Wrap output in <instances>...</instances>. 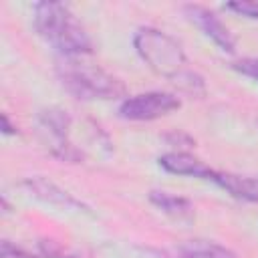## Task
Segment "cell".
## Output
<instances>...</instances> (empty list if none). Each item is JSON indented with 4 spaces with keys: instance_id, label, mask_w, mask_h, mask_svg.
<instances>
[{
    "instance_id": "9a60e30c",
    "label": "cell",
    "mask_w": 258,
    "mask_h": 258,
    "mask_svg": "<svg viewBox=\"0 0 258 258\" xmlns=\"http://www.w3.org/2000/svg\"><path fill=\"white\" fill-rule=\"evenodd\" d=\"M14 129H16V127H12V125H10L8 117H6V115H2V131H4L6 135H8V133H16Z\"/></svg>"
},
{
    "instance_id": "30bf717a",
    "label": "cell",
    "mask_w": 258,
    "mask_h": 258,
    "mask_svg": "<svg viewBox=\"0 0 258 258\" xmlns=\"http://www.w3.org/2000/svg\"><path fill=\"white\" fill-rule=\"evenodd\" d=\"M175 258H236L232 250L208 240H191L177 248Z\"/></svg>"
},
{
    "instance_id": "ba28073f",
    "label": "cell",
    "mask_w": 258,
    "mask_h": 258,
    "mask_svg": "<svg viewBox=\"0 0 258 258\" xmlns=\"http://www.w3.org/2000/svg\"><path fill=\"white\" fill-rule=\"evenodd\" d=\"M24 187L38 200L52 204V206H60L64 210H87L79 200H75L71 194L62 191L60 187H56L54 183L42 179V177H30L24 181Z\"/></svg>"
},
{
    "instance_id": "8992f818",
    "label": "cell",
    "mask_w": 258,
    "mask_h": 258,
    "mask_svg": "<svg viewBox=\"0 0 258 258\" xmlns=\"http://www.w3.org/2000/svg\"><path fill=\"white\" fill-rule=\"evenodd\" d=\"M185 12H187V16L222 48V50H226V52H234V46H236V40H234V36H232V32H230V28L214 14V12H210L208 8H204V6H185Z\"/></svg>"
},
{
    "instance_id": "9c48e42d",
    "label": "cell",
    "mask_w": 258,
    "mask_h": 258,
    "mask_svg": "<svg viewBox=\"0 0 258 258\" xmlns=\"http://www.w3.org/2000/svg\"><path fill=\"white\" fill-rule=\"evenodd\" d=\"M214 183L224 187L228 194H232L238 200L246 202H258V179L256 177H246V175H234V173H224L216 171L212 177Z\"/></svg>"
},
{
    "instance_id": "8fae6325",
    "label": "cell",
    "mask_w": 258,
    "mask_h": 258,
    "mask_svg": "<svg viewBox=\"0 0 258 258\" xmlns=\"http://www.w3.org/2000/svg\"><path fill=\"white\" fill-rule=\"evenodd\" d=\"M149 200L159 208L163 210L165 214L173 216V218H189L191 216V204L179 196H173L169 191H159V189H153L149 194Z\"/></svg>"
},
{
    "instance_id": "3957f363",
    "label": "cell",
    "mask_w": 258,
    "mask_h": 258,
    "mask_svg": "<svg viewBox=\"0 0 258 258\" xmlns=\"http://www.w3.org/2000/svg\"><path fill=\"white\" fill-rule=\"evenodd\" d=\"M58 79L62 87L77 99H117L125 93L123 83L97 64L83 60V56L67 58L58 64Z\"/></svg>"
},
{
    "instance_id": "52a82bcc",
    "label": "cell",
    "mask_w": 258,
    "mask_h": 258,
    "mask_svg": "<svg viewBox=\"0 0 258 258\" xmlns=\"http://www.w3.org/2000/svg\"><path fill=\"white\" fill-rule=\"evenodd\" d=\"M159 165L171 173L177 175H194V177H202V179H210L214 177V169L208 167L204 161H200L198 157L185 153V151H171V153H163L159 157Z\"/></svg>"
},
{
    "instance_id": "5bb4252c",
    "label": "cell",
    "mask_w": 258,
    "mask_h": 258,
    "mask_svg": "<svg viewBox=\"0 0 258 258\" xmlns=\"http://www.w3.org/2000/svg\"><path fill=\"white\" fill-rule=\"evenodd\" d=\"M0 258H34L30 254H26L24 250L12 246L10 242H2V250H0Z\"/></svg>"
},
{
    "instance_id": "5b68a950",
    "label": "cell",
    "mask_w": 258,
    "mask_h": 258,
    "mask_svg": "<svg viewBox=\"0 0 258 258\" xmlns=\"http://www.w3.org/2000/svg\"><path fill=\"white\" fill-rule=\"evenodd\" d=\"M179 109V99L169 93H143L129 97L121 103L119 113L123 119L129 121H151L157 117H163L171 111Z\"/></svg>"
},
{
    "instance_id": "7a4b0ae2",
    "label": "cell",
    "mask_w": 258,
    "mask_h": 258,
    "mask_svg": "<svg viewBox=\"0 0 258 258\" xmlns=\"http://www.w3.org/2000/svg\"><path fill=\"white\" fill-rule=\"evenodd\" d=\"M34 28L50 46L64 54V58L91 52V38L87 30L69 6L60 2H38L34 6Z\"/></svg>"
},
{
    "instance_id": "6da1fadb",
    "label": "cell",
    "mask_w": 258,
    "mask_h": 258,
    "mask_svg": "<svg viewBox=\"0 0 258 258\" xmlns=\"http://www.w3.org/2000/svg\"><path fill=\"white\" fill-rule=\"evenodd\" d=\"M133 44L137 54L159 77H165L167 81L175 83L185 93L191 95L204 93V79L194 69H189L187 56L175 38H171L169 34L157 28L145 26L135 32Z\"/></svg>"
},
{
    "instance_id": "277c9868",
    "label": "cell",
    "mask_w": 258,
    "mask_h": 258,
    "mask_svg": "<svg viewBox=\"0 0 258 258\" xmlns=\"http://www.w3.org/2000/svg\"><path fill=\"white\" fill-rule=\"evenodd\" d=\"M38 127L44 133L54 157L62 161H79L81 153L69 141L71 117L62 109H44L38 113Z\"/></svg>"
},
{
    "instance_id": "7c38bea8",
    "label": "cell",
    "mask_w": 258,
    "mask_h": 258,
    "mask_svg": "<svg viewBox=\"0 0 258 258\" xmlns=\"http://www.w3.org/2000/svg\"><path fill=\"white\" fill-rule=\"evenodd\" d=\"M228 10H234L236 14L248 16V18H258V2L254 0H240V2H228Z\"/></svg>"
},
{
    "instance_id": "4fadbf2b",
    "label": "cell",
    "mask_w": 258,
    "mask_h": 258,
    "mask_svg": "<svg viewBox=\"0 0 258 258\" xmlns=\"http://www.w3.org/2000/svg\"><path fill=\"white\" fill-rule=\"evenodd\" d=\"M232 67H234V71L258 81V58H242V60H236Z\"/></svg>"
}]
</instances>
